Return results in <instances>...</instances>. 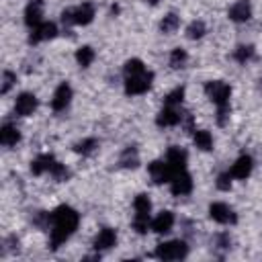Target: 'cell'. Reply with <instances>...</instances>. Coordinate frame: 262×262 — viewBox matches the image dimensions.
Returning a JSON list of instances; mask_svg holds the SVG:
<instances>
[{
  "label": "cell",
  "mask_w": 262,
  "mask_h": 262,
  "mask_svg": "<svg viewBox=\"0 0 262 262\" xmlns=\"http://www.w3.org/2000/svg\"><path fill=\"white\" fill-rule=\"evenodd\" d=\"M78 223H80V215L70 205H59L55 211H51L49 213V239H51V248L57 250L61 244H66L72 237V233L78 229Z\"/></svg>",
  "instance_id": "cell-1"
},
{
  "label": "cell",
  "mask_w": 262,
  "mask_h": 262,
  "mask_svg": "<svg viewBox=\"0 0 262 262\" xmlns=\"http://www.w3.org/2000/svg\"><path fill=\"white\" fill-rule=\"evenodd\" d=\"M143 70H145L143 61L137 59V57H133V59H127V63H125V68H123V74H125V76H133V74H139V72H143Z\"/></svg>",
  "instance_id": "cell-31"
},
{
  "label": "cell",
  "mask_w": 262,
  "mask_h": 262,
  "mask_svg": "<svg viewBox=\"0 0 262 262\" xmlns=\"http://www.w3.org/2000/svg\"><path fill=\"white\" fill-rule=\"evenodd\" d=\"M14 82H16V76H14L12 72H4V74H2V88H0L2 94H6V92L14 86Z\"/></svg>",
  "instance_id": "cell-34"
},
{
  "label": "cell",
  "mask_w": 262,
  "mask_h": 262,
  "mask_svg": "<svg viewBox=\"0 0 262 262\" xmlns=\"http://www.w3.org/2000/svg\"><path fill=\"white\" fill-rule=\"evenodd\" d=\"M252 55H254V47H252V45H239V47L235 49V53H233L235 61H239V63L250 61V59H252Z\"/></svg>",
  "instance_id": "cell-30"
},
{
  "label": "cell",
  "mask_w": 262,
  "mask_h": 262,
  "mask_svg": "<svg viewBox=\"0 0 262 262\" xmlns=\"http://www.w3.org/2000/svg\"><path fill=\"white\" fill-rule=\"evenodd\" d=\"M164 160H166V162H168V166L174 170V174H178V172L186 170L188 154H186V149H182V147H178V145H172V147H168V151H166V158H164Z\"/></svg>",
  "instance_id": "cell-9"
},
{
  "label": "cell",
  "mask_w": 262,
  "mask_h": 262,
  "mask_svg": "<svg viewBox=\"0 0 262 262\" xmlns=\"http://www.w3.org/2000/svg\"><path fill=\"white\" fill-rule=\"evenodd\" d=\"M151 82H154V74L149 70H143V72L133 74V76H125V92L129 96L145 94L151 88Z\"/></svg>",
  "instance_id": "cell-5"
},
{
  "label": "cell",
  "mask_w": 262,
  "mask_h": 262,
  "mask_svg": "<svg viewBox=\"0 0 262 262\" xmlns=\"http://www.w3.org/2000/svg\"><path fill=\"white\" fill-rule=\"evenodd\" d=\"M231 180H233V176L229 172H223V174L217 176V182L215 184H217L219 190H229L231 188Z\"/></svg>",
  "instance_id": "cell-33"
},
{
  "label": "cell",
  "mask_w": 262,
  "mask_h": 262,
  "mask_svg": "<svg viewBox=\"0 0 262 262\" xmlns=\"http://www.w3.org/2000/svg\"><path fill=\"white\" fill-rule=\"evenodd\" d=\"M205 92L209 96V100L217 106V108H229V96H231V88L221 82V80H211L205 84Z\"/></svg>",
  "instance_id": "cell-3"
},
{
  "label": "cell",
  "mask_w": 262,
  "mask_h": 262,
  "mask_svg": "<svg viewBox=\"0 0 262 262\" xmlns=\"http://www.w3.org/2000/svg\"><path fill=\"white\" fill-rule=\"evenodd\" d=\"M180 27V18L174 14V12H170V14H166L162 20H160V31L162 33H166V35H170V33H174L176 29Z\"/></svg>",
  "instance_id": "cell-26"
},
{
  "label": "cell",
  "mask_w": 262,
  "mask_h": 262,
  "mask_svg": "<svg viewBox=\"0 0 262 262\" xmlns=\"http://www.w3.org/2000/svg\"><path fill=\"white\" fill-rule=\"evenodd\" d=\"M172 225H174V213L172 211H160L154 219H151V225H149V229L154 231V233H168L170 229H172Z\"/></svg>",
  "instance_id": "cell-15"
},
{
  "label": "cell",
  "mask_w": 262,
  "mask_h": 262,
  "mask_svg": "<svg viewBox=\"0 0 262 262\" xmlns=\"http://www.w3.org/2000/svg\"><path fill=\"white\" fill-rule=\"evenodd\" d=\"M20 141V131L16 129V125L12 123H4L2 129H0V143L4 147H12Z\"/></svg>",
  "instance_id": "cell-21"
},
{
  "label": "cell",
  "mask_w": 262,
  "mask_h": 262,
  "mask_svg": "<svg viewBox=\"0 0 262 262\" xmlns=\"http://www.w3.org/2000/svg\"><path fill=\"white\" fill-rule=\"evenodd\" d=\"M133 209H135V215H133V229L137 233H147L151 221H149V213H151V201L145 192L137 194L135 201H133Z\"/></svg>",
  "instance_id": "cell-2"
},
{
  "label": "cell",
  "mask_w": 262,
  "mask_h": 262,
  "mask_svg": "<svg viewBox=\"0 0 262 262\" xmlns=\"http://www.w3.org/2000/svg\"><path fill=\"white\" fill-rule=\"evenodd\" d=\"M182 100H184V88H182V86H178V88H174L172 92H168V94H166L164 104H168V106H180V104H182Z\"/></svg>",
  "instance_id": "cell-29"
},
{
  "label": "cell",
  "mask_w": 262,
  "mask_h": 262,
  "mask_svg": "<svg viewBox=\"0 0 262 262\" xmlns=\"http://www.w3.org/2000/svg\"><path fill=\"white\" fill-rule=\"evenodd\" d=\"M137 164H139V154H137V149H135L133 145L125 147V149L121 151V156H119V166H121V168H137Z\"/></svg>",
  "instance_id": "cell-22"
},
{
  "label": "cell",
  "mask_w": 262,
  "mask_h": 262,
  "mask_svg": "<svg viewBox=\"0 0 262 262\" xmlns=\"http://www.w3.org/2000/svg\"><path fill=\"white\" fill-rule=\"evenodd\" d=\"M57 35V27L53 23H47L43 20L41 25L33 27L31 29V35H29V43H41V41H47V39H53Z\"/></svg>",
  "instance_id": "cell-13"
},
{
  "label": "cell",
  "mask_w": 262,
  "mask_h": 262,
  "mask_svg": "<svg viewBox=\"0 0 262 262\" xmlns=\"http://www.w3.org/2000/svg\"><path fill=\"white\" fill-rule=\"evenodd\" d=\"M170 190H172L174 196H184V194H188V192L192 190V176H190L186 170L174 174V178L170 180Z\"/></svg>",
  "instance_id": "cell-11"
},
{
  "label": "cell",
  "mask_w": 262,
  "mask_h": 262,
  "mask_svg": "<svg viewBox=\"0 0 262 262\" xmlns=\"http://www.w3.org/2000/svg\"><path fill=\"white\" fill-rule=\"evenodd\" d=\"M98 139H94V137H86V139H82V141H78L76 143V154H80V156H92L96 149H98Z\"/></svg>",
  "instance_id": "cell-24"
},
{
  "label": "cell",
  "mask_w": 262,
  "mask_h": 262,
  "mask_svg": "<svg viewBox=\"0 0 262 262\" xmlns=\"http://www.w3.org/2000/svg\"><path fill=\"white\" fill-rule=\"evenodd\" d=\"M252 168H254V160H252L248 154H244V156H239V158L233 162L229 174H231L235 180H246V178L252 174Z\"/></svg>",
  "instance_id": "cell-14"
},
{
  "label": "cell",
  "mask_w": 262,
  "mask_h": 262,
  "mask_svg": "<svg viewBox=\"0 0 262 262\" xmlns=\"http://www.w3.org/2000/svg\"><path fill=\"white\" fill-rule=\"evenodd\" d=\"M147 172L156 184H164L174 178V170L168 166L166 160H154L151 164H147Z\"/></svg>",
  "instance_id": "cell-7"
},
{
  "label": "cell",
  "mask_w": 262,
  "mask_h": 262,
  "mask_svg": "<svg viewBox=\"0 0 262 262\" xmlns=\"http://www.w3.org/2000/svg\"><path fill=\"white\" fill-rule=\"evenodd\" d=\"M117 244V231L113 227H102L96 237H94V250L96 252H104V250H111L113 246Z\"/></svg>",
  "instance_id": "cell-16"
},
{
  "label": "cell",
  "mask_w": 262,
  "mask_h": 262,
  "mask_svg": "<svg viewBox=\"0 0 262 262\" xmlns=\"http://www.w3.org/2000/svg\"><path fill=\"white\" fill-rule=\"evenodd\" d=\"M156 258L160 260H182L188 256V246L184 239H172V242H164L156 248L154 252Z\"/></svg>",
  "instance_id": "cell-4"
},
{
  "label": "cell",
  "mask_w": 262,
  "mask_h": 262,
  "mask_svg": "<svg viewBox=\"0 0 262 262\" xmlns=\"http://www.w3.org/2000/svg\"><path fill=\"white\" fill-rule=\"evenodd\" d=\"M182 117H184V113L178 106L164 104V108L156 117V123H158V127H174V125H180L182 123Z\"/></svg>",
  "instance_id": "cell-8"
},
{
  "label": "cell",
  "mask_w": 262,
  "mask_h": 262,
  "mask_svg": "<svg viewBox=\"0 0 262 262\" xmlns=\"http://www.w3.org/2000/svg\"><path fill=\"white\" fill-rule=\"evenodd\" d=\"M35 108H37V96L33 92H23L16 96V100H14V113L16 115L29 117L35 113Z\"/></svg>",
  "instance_id": "cell-12"
},
{
  "label": "cell",
  "mask_w": 262,
  "mask_h": 262,
  "mask_svg": "<svg viewBox=\"0 0 262 262\" xmlns=\"http://www.w3.org/2000/svg\"><path fill=\"white\" fill-rule=\"evenodd\" d=\"M70 102H72V86H70L68 82H61V84L55 88V92H53L51 108L59 113V111H66V108L70 106Z\"/></svg>",
  "instance_id": "cell-10"
},
{
  "label": "cell",
  "mask_w": 262,
  "mask_h": 262,
  "mask_svg": "<svg viewBox=\"0 0 262 262\" xmlns=\"http://www.w3.org/2000/svg\"><path fill=\"white\" fill-rule=\"evenodd\" d=\"M205 33H207V27H205L203 20H192V23L186 27V37H188V39H201Z\"/></svg>",
  "instance_id": "cell-28"
},
{
  "label": "cell",
  "mask_w": 262,
  "mask_h": 262,
  "mask_svg": "<svg viewBox=\"0 0 262 262\" xmlns=\"http://www.w3.org/2000/svg\"><path fill=\"white\" fill-rule=\"evenodd\" d=\"M55 158L51 156V154H41V156H37L33 162H31V172L35 174V176H41V174H45V172H51V168L55 166Z\"/></svg>",
  "instance_id": "cell-20"
},
{
  "label": "cell",
  "mask_w": 262,
  "mask_h": 262,
  "mask_svg": "<svg viewBox=\"0 0 262 262\" xmlns=\"http://www.w3.org/2000/svg\"><path fill=\"white\" fill-rule=\"evenodd\" d=\"M186 61H188V55H186L184 49H180V47L172 49V53H170V68H172V70H180V68H184Z\"/></svg>",
  "instance_id": "cell-27"
},
{
  "label": "cell",
  "mask_w": 262,
  "mask_h": 262,
  "mask_svg": "<svg viewBox=\"0 0 262 262\" xmlns=\"http://www.w3.org/2000/svg\"><path fill=\"white\" fill-rule=\"evenodd\" d=\"M57 182H63V180H68L70 178V170L63 166V164H59V162H55V166L51 168V172H49Z\"/></svg>",
  "instance_id": "cell-32"
},
{
  "label": "cell",
  "mask_w": 262,
  "mask_h": 262,
  "mask_svg": "<svg viewBox=\"0 0 262 262\" xmlns=\"http://www.w3.org/2000/svg\"><path fill=\"white\" fill-rule=\"evenodd\" d=\"M227 14H229V18L233 23H246V20H250L252 18V4H250V0H237L229 8Z\"/></svg>",
  "instance_id": "cell-17"
},
{
  "label": "cell",
  "mask_w": 262,
  "mask_h": 262,
  "mask_svg": "<svg viewBox=\"0 0 262 262\" xmlns=\"http://www.w3.org/2000/svg\"><path fill=\"white\" fill-rule=\"evenodd\" d=\"M209 217L221 225H233L237 221L235 211L227 203H211L209 205Z\"/></svg>",
  "instance_id": "cell-6"
},
{
  "label": "cell",
  "mask_w": 262,
  "mask_h": 262,
  "mask_svg": "<svg viewBox=\"0 0 262 262\" xmlns=\"http://www.w3.org/2000/svg\"><path fill=\"white\" fill-rule=\"evenodd\" d=\"M192 141H194V145L199 147V149H203V151H209V149H213V135L207 131V129H194V135H192Z\"/></svg>",
  "instance_id": "cell-23"
},
{
  "label": "cell",
  "mask_w": 262,
  "mask_h": 262,
  "mask_svg": "<svg viewBox=\"0 0 262 262\" xmlns=\"http://www.w3.org/2000/svg\"><path fill=\"white\" fill-rule=\"evenodd\" d=\"M94 57H96V53H94V49L88 47V45H82V47L76 51V61H78V66H82V68H88V66L94 61Z\"/></svg>",
  "instance_id": "cell-25"
},
{
  "label": "cell",
  "mask_w": 262,
  "mask_h": 262,
  "mask_svg": "<svg viewBox=\"0 0 262 262\" xmlns=\"http://www.w3.org/2000/svg\"><path fill=\"white\" fill-rule=\"evenodd\" d=\"M72 16H74V25H90L94 20V6L90 2H82L80 6L72 8Z\"/></svg>",
  "instance_id": "cell-19"
},
{
  "label": "cell",
  "mask_w": 262,
  "mask_h": 262,
  "mask_svg": "<svg viewBox=\"0 0 262 262\" xmlns=\"http://www.w3.org/2000/svg\"><path fill=\"white\" fill-rule=\"evenodd\" d=\"M25 23L29 29L37 27L43 23V8H41V0H31L25 8Z\"/></svg>",
  "instance_id": "cell-18"
}]
</instances>
